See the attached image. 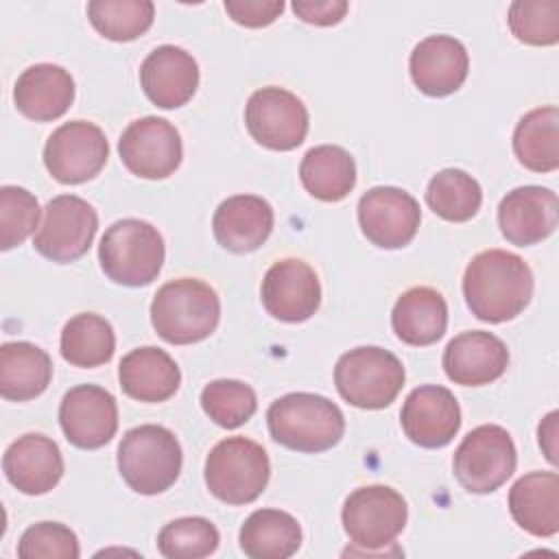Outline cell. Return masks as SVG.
I'll use <instances>...</instances> for the list:
<instances>
[{
	"label": "cell",
	"mask_w": 559,
	"mask_h": 559,
	"mask_svg": "<svg viewBox=\"0 0 559 559\" xmlns=\"http://www.w3.org/2000/svg\"><path fill=\"white\" fill-rule=\"evenodd\" d=\"M463 295L476 319L487 323L511 321L533 297V271L511 251H480L465 269Z\"/></svg>",
	"instance_id": "1"
},
{
	"label": "cell",
	"mask_w": 559,
	"mask_h": 559,
	"mask_svg": "<svg viewBox=\"0 0 559 559\" xmlns=\"http://www.w3.org/2000/svg\"><path fill=\"white\" fill-rule=\"evenodd\" d=\"M221 319L216 290L197 277H179L157 288L151 304L155 332L173 345H192L207 338Z\"/></svg>",
	"instance_id": "2"
},
{
	"label": "cell",
	"mask_w": 559,
	"mask_h": 559,
	"mask_svg": "<svg viewBox=\"0 0 559 559\" xmlns=\"http://www.w3.org/2000/svg\"><path fill=\"white\" fill-rule=\"evenodd\" d=\"M273 441L297 452H323L334 448L345 432L341 408L317 393H288L277 397L266 411Z\"/></svg>",
	"instance_id": "3"
},
{
	"label": "cell",
	"mask_w": 559,
	"mask_h": 559,
	"mask_svg": "<svg viewBox=\"0 0 559 559\" xmlns=\"http://www.w3.org/2000/svg\"><path fill=\"white\" fill-rule=\"evenodd\" d=\"M181 445L177 437L157 424H144L124 432L118 445V472L142 496L166 491L181 472Z\"/></svg>",
	"instance_id": "4"
},
{
	"label": "cell",
	"mask_w": 559,
	"mask_h": 559,
	"mask_svg": "<svg viewBox=\"0 0 559 559\" xmlns=\"http://www.w3.org/2000/svg\"><path fill=\"white\" fill-rule=\"evenodd\" d=\"M164 238L146 221L122 218L109 225L98 245L105 275L122 286L151 284L164 264Z\"/></svg>",
	"instance_id": "5"
},
{
	"label": "cell",
	"mask_w": 559,
	"mask_h": 559,
	"mask_svg": "<svg viewBox=\"0 0 559 559\" xmlns=\"http://www.w3.org/2000/svg\"><path fill=\"white\" fill-rule=\"evenodd\" d=\"M406 371L389 349L367 345L345 352L334 367V384L345 402L378 411L389 406L402 391Z\"/></svg>",
	"instance_id": "6"
},
{
	"label": "cell",
	"mask_w": 559,
	"mask_h": 559,
	"mask_svg": "<svg viewBox=\"0 0 559 559\" xmlns=\"http://www.w3.org/2000/svg\"><path fill=\"white\" fill-rule=\"evenodd\" d=\"M271 463L266 450L247 437L218 441L205 459V485L227 504H249L266 487Z\"/></svg>",
	"instance_id": "7"
},
{
	"label": "cell",
	"mask_w": 559,
	"mask_h": 559,
	"mask_svg": "<svg viewBox=\"0 0 559 559\" xmlns=\"http://www.w3.org/2000/svg\"><path fill=\"white\" fill-rule=\"evenodd\" d=\"M518 454L511 435L496 424H483L469 430L459 443L452 469L463 489L472 493H491L515 472Z\"/></svg>",
	"instance_id": "8"
},
{
	"label": "cell",
	"mask_w": 559,
	"mask_h": 559,
	"mask_svg": "<svg viewBox=\"0 0 559 559\" xmlns=\"http://www.w3.org/2000/svg\"><path fill=\"white\" fill-rule=\"evenodd\" d=\"M408 518L406 500L386 485L354 489L343 504V528L349 542L365 552L382 550L404 531Z\"/></svg>",
	"instance_id": "9"
},
{
	"label": "cell",
	"mask_w": 559,
	"mask_h": 559,
	"mask_svg": "<svg viewBox=\"0 0 559 559\" xmlns=\"http://www.w3.org/2000/svg\"><path fill=\"white\" fill-rule=\"evenodd\" d=\"M98 229L96 210L81 197L59 194L44 207L33 247L48 260L68 264L87 253Z\"/></svg>",
	"instance_id": "10"
},
{
	"label": "cell",
	"mask_w": 559,
	"mask_h": 559,
	"mask_svg": "<svg viewBox=\"0 0 559 559\" xmlns=\"http://www.w3.org/2000/svg\"><path fill=\"white\" fill-rule=\"evenodd\" d=\"M245 124L260 146L271 151H293L306 140L308 109L293 92L269 85L249 96Z\"/></svg>",
	"instance_id": "11"
},
{
	"label": "cell",
	"mask_w": 559,
	"mask_h": 559,
	"mask_svg": "<svg viewBox=\"0 0 559 559\" xmlns=\"http://www.w3.org/2000/svg\"><path fill=\"white\" fill-rule=\"evenodd\" d=\"M109 157V144L100 127L72 120L57 127L44 146V164L59 183L94 179Z\"/></svg>",
	"instance_id": "12"
},
{
	"label": "cell",
	"mask_w": 559,
	"mask_h": 559,
	"mask_svg": "<svg viewBox=\"0 0 559 559\" xmlns=\"http://www.w3.org/2000/svg\"><path fill=\"white\" fill-rule=\"evenodd\" d=\"M118 153L127 170L135 177L166 179L179 168L183 146L175 124L157 116H144L122 131Z\"/></svg>",
	"instance_id": "13"
},
{
	"label": "cell",
	"mask_w": 559,
	"mask_h": 559,
	"mask_svg": "<svg viewBox=\"0 0 559 559\" xmlns=\"http://www.w3.org/2000/svg\"><path fill=\"white\" fill-rule=\"evenodd\" d=\"M358 223L367 240L382 249L406 247L421 223L413 194L393 186H376L358 201Z\"/></svg>",
	"instance_id": "14"
},
{
	"label": "cell",
	"mask_w": 559,
	"mask_h": 559,
	"mask_svg": "<svg viewBox=\"0 0 559 559\" xmlns=\"http://www.w3.org/2000/svg\"><path fill=\"white\" fill-rule=\"evenodd\" d=\"M262 306L280 321L301 323L321 304V284L314 269L299 258L277 260L262 280Z\"/></svg>",
	"instance_id": "15"
},
{
	"label": "cell",
	"mask_w": 559,
	"mask_h": 559,
	"mask_svg": "<svg viewBox=\"0 0 559 559\" xmlns=\"http://www.w3.org/2000/svg\"><path fill=\"white\" fill-rule=\"evenodd\" d=\"M59 424L72 445L81 450L103 448L118 430L116 397L96 384L72 386L61 400Z\"/></svg>",
	"instance_id": "16"
},
{
	"label": "cell",
	"mask_w": 559,
	"mask_h": 559,
	"mask_svg": "<svg viewBox=\"0 0 559 559\" xmlns=\"http://www.w3.org/2000/svg\"><path fill=\"white\" fill-rule=\"evenodd\" d=\"M404 435L419 448H443L461 428L454 393L439 384H424L408 393L400 413Z\"/></svg>",
	"instance_id": "17"
},
{
	"label": "cell",
	"mask_w": 559,
	"mask_h": 559,
	"mask_svg": "<svg viewBox=\"0 0 559 559\" xmlns=\"http://www.w3.org/2000/svg\"><path fill=\"white\" fill-rule=\"evenodd\" d=\"M559 223V201L550 188L522 186L507 192L498 205L502 236L518 247H531L548 238Z\"/></svg>",
	"instance_id": "18"
},
{
	"label": "cell",
	"mask_w": 559,
	"mask_h": 559,
	"mask_svg": "<svg viewBox=\"0 0 559 559\" xmlns=\"http://www.w3.org/2000/svg\"><path fill=\"white\" fill-rule=\"evenodd\" d=\"M140 85L153 105L175 109L194 96L199 87V66L183 48L164 44L142 61Z\"/></svg>",
	"instance_id": "19"
},
{
	"label": "cell",
	"mask_w": 559,
	"mask_h": 559,
	"mask_svg": "<svg viewBox=\"0 0 559 559\" xmlns=\"http://www.w3.org/2000/svg\"><path fill=\"white\" fill-rule=\"evenodd\" d=\"M441 362L445 376L454 384L483 386L507 371L509 349L496 334L469 330L445 345Z\"/></svg>",
	"instance_id": "20"
},
{
	"label": "cell",
	"mask_w": 559,
	"mask_h": 559,
	"mask_svg": "<svg viewBox=\"0 0 559 559\" xmlns=\"http://www.w3.org/2000/svg\"><path fill=\"white\" fill-rule=\"evenodd\" d=\"M411 79L426 96L454 94L467 79L469 57L465 46L452 35H430L411 52Z\"/></svg>",
	"instance_id": "21"
},
{
	"label": "cell",
	"mask_w": 559,
	"mask_h": 559,
	"mask_svg": "<svg viewBox=\"0 0 559 559\" xmlns=\"http://www.w3.org/2000/svg\"><path fill=\"white\" fill-rule=\"evenodd\" d=\"M2 469L17 491L41 496L55 489L61 480L63 456L52 439L39 432H28L7 448Z\"/></svg>",
	"instance_id": "22"
},
{
	"label": "cell",
	"mask_w": 559,
	"mask_h": 559,
	"mask_svg": "<svg viewBox=\"0 0 559 559\" xmlns=\"http://www.w3.org/2000/svg\"><path fill=\"white\" fill-rule=\"evenodd\" d=\"M212 231L216 242L227 251H255L273 231V207L262 197L234 194L216 207Z\"/></svg>",
	"instance_id": "23"
},
{
	"label": "cell",
	"mask_w": 559,
	"mask_h": 559,
	"mask_svg": "<svg viewBox=\"0 0 559 559\" xmlns=\"http://www.w3.org/2000/svg\"><path fill=\"white\" fill-rule=\"evenodd\" d=\"M74 100V79L55 63H35L26 68L13 87V103L20 114L35 122L61 118Z\"/></svg>",
	"instance_id": "24"
},
{
	"label": "cell",
	"mask_w": 559,
	"mask_h": 559,
	"mask_svg": "<svg viewBox=\"0 0 559 559\" xmlns=\"http://www.w3.org/2000/svg\"><path fill=\"white\" fill-rule=\"evenodd\" d=\"M118 380L129 397L157 404L177 393L181 384V371L164 349L146 345L122 356Z\"/></svg>",
	"instance_id": "25"
},
{
	"label": "cell",
	"mask_w": 559,
	"mask_h": 559,
	"mask_svg": "<svg viewBox=\"0 0 559 559\" xmlns=\"http://www.w3.org/2000/svg\"><path fill=\"white\" fill-rule=\"evenodd\" d=\"M509 511L520 528L535 537L559 531V478L555 472L520 476L509 491Z\"/></svg>",
	"instance_id": "26"
},
{
	"label": "cell",
	"mask_w": 559,
	"mask_h": 559,
	"mask_svg": "<svg viewBox=\"0 0 559 559\" xmlns=\"http://www.w3.org/2000/svg\"><path fill=\"white\" fill-rule=\"evenodd\" d=\"M395 336L413 347L437 343L448 328V304L437 288L413 286L404 290L391 312Z\"/></svg>",
	"instance_id": "27"
},
{
	"label": "cell",
	"mask_w": 559,
	"mask_h": 559,
	"mask_svg": "<svg viewBox=\"0 0 559 559\" xmlns=\"http://www.w3.org/2000/svg\"><path fill=\"white\" fill-rule=\"evenodd\" d=\"M52 378L50 356L26 341L2 343L0 347V395L11 402H26L46 391Z\"/></svg>",
	"instance_id": "28"
},
{
	"label": "cell",
	"mask_w": 559,
	"mask_h": 559,
	"mask_svg": "<svg viewBox=\"0 0 559 559\" xmlns=\"http://www.w3.org/2000/svg\"><path fill=\"white\" fill-rule=\"evenodd\" d=\"M301 546L299 522L280 509H258L240 526V548L251 559H288Z\"/></svg>",
	"instance_id": "29"
},
{
	"label": "cell",
	"mask_w": 559,
	"mask_h": 559,
	"mask_svg": "<svg viewBox=\"0 0 559 559\" xmlns=\"http://www.w3.org/2000/svg\"><path fill=\"white\" fill-rule=\"evenodd\" d=\"M299 179L314 199L334 203L354 190L356 164L354 157L336 144L312 146L301 159Z\"/></svg>",
	"instance_id": "30"
},
{
	"label": "cell",
	"mask_w": 559,
	"mask_h": 559,
	"mask_svg": "<svg viewBox=\"0 0 559 559\" xmlns=\"http://www.w3.org/2000/svg\"><path fill=\"white\" fill-rule=\"evenodd\" d=\"M513 153L533 173L559 168V111L555 105L531 109L513 131Z\"/></svg>",
	"instance_id": "31"
},
{
	"label": "cell",
	"mask_w": 559,
	"mask_h": 559,
	"mask_svg": "<svg viewBox=\"0 0 559 559\" xmlns=\"http://www.w3.org/2000/svg\"><path fill=\"white\" fill-rule=\"evenodd\" d=\"M59 349L66 362L92 369L111 360L116 349V334L105 317L81 312L63 325Z\"/></svg>",
	"instance_id": "32"
},
{
	"label": "cell",
	"mask_w": 559,
	"mask_h": 559,
	"mask_svg": "<svg viewBox=\"0 0 559 559\" xmlns=\"http://www.w3.org/2000/svg\"><path fill=\"white\" fill-rule=\"evenodd\" d=\"M426 203L443 221L463 223L480 210L483 190L465 170L443 168L428 181Z\"/></svg>",
	"instance_id": "33"
},
{
	"label": "cell",
	"mask_w": 559,
	"mask_h": 559,
	"mask_svg": "<svg viewBox=\"0 0 559 559\" xmlns=\"http://www.w3.org/2000/svg\"><path fill=\"white\" fill-rule=\"evenodd\" d=\"M92 26L111 41H131L144 35L155 17L151 0H92L87 2Z\"/></svg>",
	"instance_id": "34"
},
{
	"label": "cell",
	"mask_w": 559,
	"mask_h": 559,
	"mask_svg": "<svg viewBox=\"0 0 559 559\" xmlns=\"http://www.w3.org/2000/svg\"><path fill=\"white\" fill-rule=\"evenodd\" d=\"M201 406L214 424L231 430L247 424L253 417L258 408V397L249 384L223 378L212 380L210 384L203 386Z\"/></svg>",
	"instance_id": "35"
},
{
	"label": "cell",
	"mask_w": 559,
	"mask_h": 559,
	"mask_svg": "<svg viewBox=\"0 0 559 559\" xmlns=\"http://www.w3.org/2000/svg\"><path fill=\"white\" fill-rule=\"evenodd\" d=\"M218 531L205 518H177L157 535V550L168 559H201L218 548Z\"/></svg>",
	"instance_id": "36"
},
{
	"label": "cell",
	"mask_w": 559,
	"mask_h": 559,
	"mask_svg": "<svg viewBox=\"0 0 559 559\" xmlns=\"http://www.w3.org/2000/svg\"><path fill=\"white\" fill-rule=\"evenodd\" d=\"M509 28L531 46L559 41V0H515L509 7Z\"/></svg>",
	"instance_id": "37"
},
{
	"label": "cell",
	"mask_w": 559,
	"mask_h": 559,
	"mask_svg": "<svg viewBox=\"0 0 559 559\" xmlns=\"http://www.w3.org/2000/svg\"><path fill=\"white\" fill-rule=\"evenodd\" d=\"M39 203L35 194L20 186L0 188V249L22 245L37 227Z\"/></svg>",
	"instance_id": "38"
},
{
	"label": "cell",
	"mask_w": 559,
	"mask_h": 559,
	"mask_svg": "<svg viewBox=\"0 0 559 559\" xmlns=\"http://www.w3.org/2000/svg\"><path fill=\"white\" fill-rule=\"evenodd\" d=\"M17 555L22 559H76L81 555L79 539L61 522H39L28 526L17 544Z\"/></svg>",
	"instance_id": "39"
},
{
	"label": "cell",
	"mask_w": 559,
	"mask_h": 559,
	"mask_svg": "<svg viewBox=\"0 0 559 559\" xmlns=\"http://www.w3.org/2000/svg\"><path fill=\"white\" fill-rule=\"evenodd\" d=\"M225 11L247 28H262L280 17L284 0H225Z\"/></svg>",
	"instance_id": "40"
},
{
	"label": "cell",
	"mask_w": 559,
	"mask_h": 559,
	"mask_svg": "<svg viewBox=\"0 0 559 559\" xmlns=\"http://www.w3.org/2000/svg\"><path fill=\"white\" fill-rule=\"evenodd\" d=\"M347 9L349 4L345 0H295L293 2V11L297 13V17L314 26L338 24L345 17Z\"/></svg>",
	"instance_id": "41"
},
{
	"label": "cell",
	"mask_w": 559,
	"mask_h": 559,
	"mask_svg": "<svg viewBox=\"0 0 559 559\" xmlns=\"http://www.w3.org/2000/svg\"><path fill=\"white\" fill-rule=\"evenodd\" d=\"M537 435H539V445H542L546 459L550 463H557V439H555L557 437V411H552L544 417Z\"/></svg>",
	"instance_id": "42"
}]
</instances>
